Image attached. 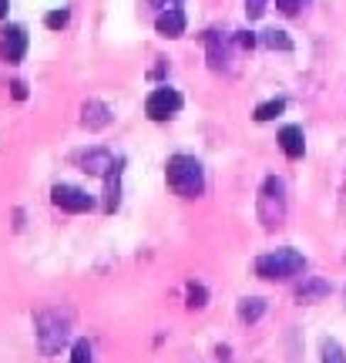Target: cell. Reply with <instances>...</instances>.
I'll use <instances>...</instances> for the list:
<instances>
[{"instance_id":"1","label":"cell","mask_w":346,"mask_h":363,"mask_svg":"<svg viewBox=\"0 0 346 363\" xmlns=\"http://www.w3.org/2000/svg\"><path fill=\"white\" fill-rule=\"evenodd\" d=\"M34 333L44 357H54L71 337V310H40L34 316Z\"/></svg>"},{"instance_id":"2","label":"cell","mask_w":346,"mask_h":363,"mask_svg":"<svg viewBox=\"0 0 346 363\" xmlns=\"http://www.w3.org/2000/svg\"><path fill=\"white\" fill-rule=\"evenodd\" d=\"M168 185H172V192L182 195V199H195V195H202L206 189V172H202V162L192 155H175L168 158Z\"/></svg>"},{"instance_id":"3","label":"cell","mask_w":346,"mask_h":363,"mask_svg":"<svg viewBox=\"0 0 346 363\" xmlns=\"http://www.w3.org/2000/svg\"><path fill=\"white\" fill-rule=\"evenodd\" d=\"M303 269H306V259L296 249H276L269 256L256 259V272L262 279H289V276H299Z\"/></svg>"},{"instance_id":"4","label":"cell","mask_w":346,"mask_h":363,"mask_svg":"<svg viewBox=\"0 0 346 363\" xmlns=\"http://www.w3.org/2000/svg\"><path fill=\"white\" fill-rule=\"evenodd\" d=\"M259 219L266 225H279L286 219V185L282 179H266L262 192H259Z\"/></svg>"},{"instance_id":"5","label":"cell","mask_w":346,"mask_h":363,"mask_svg":"<svg viewBox=\"0 0 346 363\" xmlns=\"http://www.w3.org/2000/svg\"><path fill=\"white\" fill-rule=\"evenodd\" d=\"M179 108H182V94L175 88H155L152 94H148V101H145V111H148L152 121H165V118H172Z\"/></svg>"},{"instance_id":"6","label":"cell","mask_w":346,"mask_h":363,"mask_svg":"<svg viewBox=\"0 0 346 363\" xmlns=\"http://www.w3.org/2000/svg\"><path fill=\"white\" fill-rule=\"evenodd\" d=\"M51 202L57 208H65V212H91L94 208V199H91L84 189H77V185H54L51 189Z\"/></svg>"},{"instance_id":"7","label":"cell","mask_w":346,"mask_h":363,"mask_svg":"<svg viewBox=\"0 0 346 363\" xmlns=\"http://www.w3.org/2000/svg\"><path fill=\"white\" fill-rule=\"evenodd\" d=\"M0 54L7 65H21L27 54V30L17 24H7L4 27V38H0Z\"/></svg>"},{"instance_id":"8","label":"cell","mask_w":346,"mask_h":363,"mask_svg":"<svg viewBox=\"0 0 346 363\" xmlns=\"http://www.w3.org/2000/svg\"><path fill=\"white\" fill-rule=\"evenodd\" d=\"M81 125L88 131H101L111 125V108L104 101H84V108H81Z\"/></svg>"},{"instance_id":"9","label":"cell","mask_w":346,"mask_h":363,"mask_svg":"<svg viewBox=\"0 0 346 363\" xmlns=\"http://www.w3.org/2000/svg\"><path fill=\"white\" fill-rule=\"evenodd\" d=\"M155 30L162 38H182L185 34V13L179 7H165V11L155 17Z\"/></svg>"},{"instance_id":"10","label":"cell","mask_w":346,"mask_h":363,"mask_svg":"<svg viewBox=\"0 0 346 363\" xmlns=\"http://www.w3.org/2000/svg\"><path fill=\"white\" fill-rule=\"evenodd\" d=\"M206 51H208V67L212 71H225L229 67V44L218 30H208L206 34Z\"/></svg>"},{"instance_id":"11","label":"cell","mask_w":346,"mask_h":363,"mask_svg":"<svg viewBox=\"0 0 346 363\" xmlns=\"http://www.w3.org/2000/svg\"><path fill=\"white\" fill-rule=\"evenodd\" d=\"M111 169H115V158L104 148H91L88 155H81V172H88V175H108Z\"/></svg>"},{"instance_id":"12","label":"cell","mask_w":346,"mask_h":363,"mask_svg":"<svg viewBox=\"0 0 346 363\" xmlns=\"http://www.w3.org/2000/svg\"><path fill=\"white\" fill-rule=\"evenodd\" d=\"M279 148L286 152V158H303L306 152V138H303V128H296V125H286L279 131Z\"/></svg>"},{"instance_id":"13","label":"cell","mask_w":346,"mask_h":363,"mask_svg":"<svg viewBox=\"0 0 346 363\" xmlns=\"http://www.w3.org/2000/svg\"><path fill=\"white\" fill-rule=\"evenodd\" d=\"M121 202V162H115V169L104 179V212H115Z\"/></svg>"},{"instance_id":"14","label":"cell","mask_w":346,"mask_h":363,"mask_svg":"<svg viewBox=\"0 0 346 363\" xmlns=\"http://www.w3.org/2000/svg\"><path fill=\"white\" fill-rule=\"evenodd\" d=\"M323 296H330V283H323L316 276L303 279V286L296 289V299H299V303H320Z\"/></svg>"},{"instance_id":"15","label":"cell","mask_w":346,"mask_h":363,"mask_svg":"<svg viewBox=\"0 0 346 363\" xmlns=\"http://www.w3.org/2000/svg\"><path fill=\"white\" fill-rule=\"evenodd\" d=\"M262 313H266V299L249 296V299H242V303H239V320H242V323H256Z\"/></svg>"},{"instance_id":"16","label":"cell","mask_w":346,"mask_h":363,"mask_svg":"<svg viewBox=\"0 0 346 363\" xmlns=\"http://www.w3.org/2000/svg\"><path fill=\"white\" fill-rule=\"evenodd\" d=\"M262 44L266 48H272V51H293V40H289V34L286 30H276V27H269V30H262Z\"/></svg>"},{"instance_id":"17","label":"cell","mask_w":346,"mask_h":363,"mask_svg":"<svg viewBox=\"0 0 346 363\" xmlns=\"http://www.w3.org/2000/svg\"><path fill=\"white\" fill-rule=\"evenodd\" d=\"M282 111H286V101H282V98L266 101V104H259V108H256V121H272V118L282 115Z\"/></svg>"},{"instance_id":"18","label":"cell","mask_w":346,"mask_h":363,"mask_svg":"<svg viewBox=\"0 0 346 363\" xmlns=\"http://www.w3.org/2000/svg\"><path fill=\"white\" fill-rule=\"evenodd\" d=\"M185 293H189V306H192V310H202V306H206L208 293H206V286L202 283H189L185 286Z\"/></svg>"},{"instance_id":"19","label":"cell","mask_w":346,"mask_h":363,"mask_svg":"<svg viewBox=\"0 0 346 363\" xmlns=\"http://www.w3.org/2000/svg\"><path fill=\"white\" fill-rule=\"evenodd\" d=\"M323 363H346V353L336 340H326V343H323Z\"/></svg>"},{"instance_id":"20","label":"cell","mask_w":346,"mask_h":363,"mask_svg":"<svg viewBox=\"0 0 346 363\" xmlns=\"http://www.w3.org/2000/svg\"><path fill=\"white\" fill-rule=\"evenodd\" d=\"M71 363H94V350H91L88 340H77L74 350H71Z\"/></svg>"},{"instance_id":"21","label":"cell","mask_w":346,"mask_h":363,"mask_svg":"<svg viewBox=\"0 0 346 363\" xmlns=\"http://www.w3.org/2000/svg\"><path fill=\"white\" fill-rule=\"evenodd\" d=\"M67 17H71L67 11H51L48 17H44V24L51 27V30H61V27H67Z\"/></svg>"},{"instance_id":"22","label":"cell","mask_w":346,"mask_h":363,"mask_svg":"<svg viewBox=\"0 0 346 363\" xmlns=\"http://www.w3.org/2000/svg\"><path fill=\"white\" fill-rule=\"evenodd\" d=\"M262 11H266V0H245V13H249V21L262 17Z\"/></svg>"},{"instance_id":"23","label":"cell","mask_w":346,"mask_h":363,"mask_svg":"<svg viewBox=\"0 0 346 363\" xmlns=\"http://www.w3.org/2000/svg\"><path fill=\"white\" fill-rule=\"evenodd\" d=\"M276 7H279L282 13H289V17H293V13L299 11V7H303V4H299V0H276Z\"/></svg>"},{"instance_id":"24","label":"cell","mask_w":346,"mask_h":363,"mask_svg":"<svg viewBox=\"0 0 346 363\" xmlns=\"http://www.w3.org/2000/svg\"><path fill=\"white\" fill-rule=\"evenodd\" d=\"M11 88H13V98H17V101H24V98H27V84H24V81H13Z\"/></svg>"},{"instance_id":"25","label":"cell","mask_w":346,"mask_h":363,"mask_svg":"<svg viewBox=\"0 0 346 363\" xmlns=\"http://www.w3.org/2000/svg\"><path fill=\"white\" fill-rule=\"evenodd\" d=\"M239 44H242V48H256V38H252L249 30H239Z\"/></svg>"},{"instance_id":"26","label":"cell","mask_w":346,"mask_h":363,"mask_svg":"<svg viewBox=\"0 0 346 363\" xmlns=\"http://www.w3.org/2000/svg\"><path fill=\"white\" fill-rule=\"evenodd\" d=\"M7 7H11V0H0V21L7 17Z\"/></svg>"},{"instance_id":"27","label":"cell","mask_w":346,"mask_h":363,"mask_svg":"<svg viewBox=\"0 0 346 363\" xmlns=\"http://www.w3.org/2000/svg\"><path fill=\"white\" fill-rule=\"evenodd\" d=\"M152 4H162V7H179V0H152Z\"/></svg>"}]
</instances>
